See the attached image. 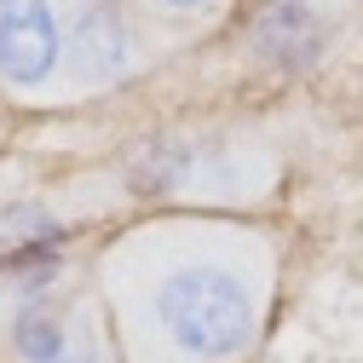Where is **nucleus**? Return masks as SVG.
Here are the masks:
<instances>
[{
    "instance_id": "f03ea898",
    "label": "nucleus",
    "mask_w": 363,
    "mask_h": 363,
    "mask_svg": "<svg viewBox=\"0 0 363 363\" xmlns=\"http://www.w3.org/2000/svg\"><path fill=\"white\" fill-rule=\"evenodd\" d=\"M116 179L156 213H254L277 191V150L254 127H162L121 156Z\"/></svg>"
},
{
    "instance_id": "39448f33",
    "label": "nucleus",
    "mask_w": 363,
    "mask_h": 363,
    "mask_svg": "<svg viewBox=\"0 0 363 363\" xmlns=\"http://www.w3.org/2000/svg\"><path fill=\"white\" fill-rule=\"evenodd\" d=\"M0 104L69 110V0H0Z\"/></svg>"
},
{
    "instance_id": "f257e3e1",
    "label": "nucleus",
    "mask_w": 363,
    "mask_h": 363,
    "mask_svg": "<svg viewBox=\"0 0 363 363\" xmlns=\"http://www.w3.org/2000/svg\"><path fill=\"white\" fill-rule=\"evenodd\" d=\"M289 242L259 213H145L93 248L121 363H254Z\"/></svg>"
},
{
    "instance_id": "20e7f679",
    "label": "nucleus",
    "mask_w": 363,
    "mask_h": 363,
    "mask_svg": "<svg viewBox=\"0 0 363 363\" xmlns=\"http://www.w3.org/2000/svg\"><path fill=\"white\" fill-rule=\"evenodd\" d=\"M173 35L133 0H69V86L75 104L110 99L162 64Z\"/></svg>"
},
{
    "instance_id": "7ed1b4c3",
    "label": "nucleus",
    "mask_w": 363,
    "mask_h": 363,
    "mask_svg": "<svg viewBox=\"0 0 363 363\" xmlns=\"http://www.w3.org/2000/svg\"><path fill=\"white\" fill-rule=\"evenodd\" d=\"M0 363H121L93 254L0 259Z\"/></svg>"
},
{
    "instance_id": "0eeeda50",
    "label": "nucleus",
    "mask_w": 363,
    "mask_h": 363,
    "mask_svg": "<svg viewBox=\"0 0 363 363\" xmlns=\"http://www.w3.org/2000/svg\"><path fill=\"white\" fill-rule=\"evenodd\" d=\"M75 248V225L47 208V202H6L0 208V259H35V254H58Z\"/></svg>"
},
{
    "instance_id": "6e6552de",
    "label": "nucleus",
    "mask_w": 363,
    "mask_h": 363,
    "mask_svg": "<svg viewBox=\"0 0 363 363\" xmlns=\"http://www.w3.org/2000/svg\"><path fill=\"white\" fill-rule=\"evenodd\" d=\"M150 23H162L173 40L185 35V29H208V23H219L225 12L237 6V0H133Z\"/></svg>"
},
{
    "instance_id": "423d86ee",
    "label": "nucleus",
    "mask_w": 363,
    "mask_h": 363,
    "mask_svg": "<svg viewBox=\"0 0 363 363\" xmlns=\"http://www.w3.org/2000/svg\"><path fill=\"white\" fill-rule=\"evenodd\" d=\"M352 23L346 0H248L237 47L242 58L271 81H300L323 69V58L340 47Z\"/></svg>"
}]
</instances>
